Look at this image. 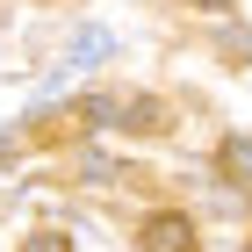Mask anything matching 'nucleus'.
Segmentation results:
<instances>
[{"instance_id": "nucleus-1", "label": "nucleus", "mask_w": 252, "mask_h": 252, "mask_svg": "<svg viewBox=\"0 0 252 252\" xmlns=\"http://www.w3.org/2000/svg\"><path fill=\"white\" fill-rule=\"evenodd\" d=\"M137 245H144V252H202V245H194V223L180 209H152L144 231H137Z\"/></svg>"}, {"instance_id": "nucleus-2", "label": "nucleus", "mask_w": 252, "mask_h": 252, "mask_svg": "<svg viewBox=\"0 0 252 252\" xmlns=\"http://www.w3.org/2000/svg\"><path fill=\"white\" fill-rule=\"evenodd\" d=\"M101 58H116V36H108L101 22L72 29V43H65V65H101Z\"/></svg>"}, {"instance_id": "nucleus-3", "label": "nucleus", "mask_w": 252, "mask_h": 252, "mask_svg": "<svg viewBox=\"0 0 252 252\" xmlns=\"http://www.w3.org/2000/svg\"><path fill=\"white\" fill-rule=\"evenodd\" d=\"M123 130H137V137H152V130H166V108H158L152 94H137V101H123Z\"/></svg>"}, {"instance_id": "nucleus-4", "label": "nucleus", "mask_w": 252, "mask_h": 252, "mask_svg": "<svg viewBox=\"0 0 252 252\" xmlns=\"http://www.w3.org/2000/svg\"><path fill=\"white\" fill-rule=\"evenodd\" d=\"M79 123H87V130H116V123H123V101L116 94H87V101H79Z\"/></svg>"}, {"instance_id": "nucleus-5", "label": "nucleus", "mask_w": 252, "mask_h": 252, "mask_svg": "<svg viewBox=\"0 0 252 252\" xmlns=\"http://www.w3.org/2000/svg\"><path fill=\"white\" fill-rule=\"evenodd\" d=\"M223 173H231V180H252V137H231V144H223Z\"/></svg>"}, {"instance_id": "nucleus-6", "label": "nucleus", "mask_w": 252, "mask_h": 252, "mask_svg": "<svg viewBox=\"0 0 252 252\" xmlns=\"http://www.w3.org/2000/svg\"><path fill=\"white\" fill-rule=\"evenodd\" d=\"M79 173L94 180V188H108V180H116V158H108V152H87V158H79Z\"/></svg>"}, {"instance_id": "nucleus-7", "label": "nucleus", "mask_w": 252, "mask_h": 252, "mask_svg": "<svg viewBox=\"0 0 252 252\" xmlns=\"http://www.w3.org/2000/svg\"><path fill=\"white\" fill-rule=\"evenodd\" d=\"M22 252H72V238H58V231H29V238H22Z\"/></svg>"}, {"instance_id": "nucleus-8", "label": "nucleus", "mask_w": 252, "mask_h": 252, "mask_svg": "<svg viewBox=\"0 0 252 252\" xmlns=\"http://www.w3.org/2000/svg\"><path fill=\"white\" fill-rule=\"evenodd\" d=\"M22 152V130H0V158H15Z\"/></svg>"}, {"instance_id": "nucleus-9", "label": "nucleus", "mask_w": 252, "mask_h": 252, "mask_svg": "<svg viewBox=\"0 0 252 252\" xmlns=\"http://www.w3.org/2000/svg\"><path fill=\"white\" fill-rule=\"evenodd\" d=\"M194 7H231V0H194Z\"/></svg>"}, {"instance_id": "nucleus-10", "label": "nucleus", "mask_w": 252, "mask_h": 252, "mask_svg": "<svg viewBox=\"0 0 252 252\" xmlns=\"http://www.w3.org/2000/svg\"><path fill=\"white\" fill-rule=\"evenodd\" d=\"M245 252H252V245H245Z\"/></svg>"}]
</instances>
